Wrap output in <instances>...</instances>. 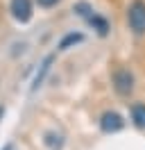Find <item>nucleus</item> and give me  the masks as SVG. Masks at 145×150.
Wrapping results in <instances>:
<instances>
[{"label": "nucleus", "mask_w": 145, "mask_h": 150, "mask_svg": "<svg viewBox=\"0 0 145 150\" xmlns=\"http://www.w3.org/2000/svg\"><path fill=\"white\" fill-rule=\"evenodd\" d=\"M9 11L18 23H27L32 18V0H11L9 2Z\"/></svg>", "instance_id": "nucleus-4"}, {"label": "nucleus", "mask_w": 145, "mask_h": 150, "mask_svg": "<svg viewBox=\"0 0 145 150\" xmlns=\"http://www.w3.org/2000/svg\"><path fill=\"white\" fill-rule=\"evenodd\" d=\"M82 41H84V34H80V32H70V34H66V37L61 39L59 50H68L70 46H75V43H82Z\"/></svg>", "instance_id": "nucleus-8"}, {"label": "nucleus", "mask_w": 145, "mask_h": 150, "mask_svg": "<svg viewBox=\"0 0 145 150\" xmlns=\"http://www.w3.org/2000/svg\"><path fill=\"white\" fill-rule=\"evenodd\" d=\"M36 2H39V7H54L59 0H36Z\"/></svg>", "instance_id": "nucleus-11"}, {"label": "nucleus", "mask_w": 145, "mask_h": 150, "mask_svg": "<svg viewBox=\"0 0 145 150\" xmlns=\"http://www.w3.org/2000/svg\"><path fill=\"white\" fill-rule=\"evenodd\" d=\"M132 123L138 130H145V105L143 103L132 105Z\"/></svg>", "instance_id": "nucleus-6"}, {"label": "nucleus", "mask_w": 145, "mask_h": 150, "mask_svg": "<svg viewBox=\"0 0 145 150\" xmlns=\"http://www.w3.org/2000/svg\"><path fill=\"white\" fill-rule=\"evenodd\" d=\"M52 62H54V55H48L41 62V68L36 71V75H34V80H32V91H36L39 86L43 84V80H45V75L50 73V66H52Z\"/></svg>", "instance_id": "nucleus-5"}, {"label": "nucleus", "mask_w": 145, "mask_h": 150, "mask_svg": "<svg viewBox=\"0 0 145 150\" xmlns=\"http://www.w3.org/2000/svg\"><path fill=\"white\" fill-rule=\"evenodd\" d=\"M75 14H77V16H82V18H86V21H89L91 16L95 14V11H93V7H91L89 2H77V5H75Z\"/></svg>", "instance_id": "nucleus-10"}, {"label": "nucleus", "mask_w": 145, "mask_h": 150, "mask_svg": "<svg viewBox=\"0 0 145 150\" xmlns=\"http://www.w3.org/2000/svg\"><path fill=\"white\" fill-rule=\"evenodd\" d=\"M89 23H91V25H93L95 30H98V34H100V37H107V34H109V23L102 18V16L93 14V16L89 18Z\"/></svg>", "instance_id": "nucleus-7"}, {"label": "nucleus", "mask_w": 145, "mask_h": 150, "mask_svg": "<svg viewBox=\"0 0 145 150\" xmlns=\"http://www.w3.org/2000/svg\"><path fill=\"white\" fill-rule=\"evenodd\" d=\"M100 127H102V132H107V134L120 132L125 127V118H122L118 112H104L102 118H100Z\"/></svg>", "instance_id": "nucleus-3"}, {"label": "nucleus", "mask_w": 145, "mask_h": 150, "mask_svg": "<svg viewBox=\"0 0 145 150\" xmlns=\"http://www.w3.org/2000/svg\"><path fill=\"white\" fill-rule=\"evenodd\" d=\"M2 114H5V107H0V118H2Z\"/></svg>", "instance_id": "nucleus-12"}, {"label": "nucleus", "mask_w": 145, "mask_h": 150, "mask_svg": "<svg viewBox=\"0 0 145 150\" xmlns=\"http://www.w3.org/2000/svg\"><path fill=\"white\" fill-rule=\"evenodd\" d=\"M45 146L52 148V150H59L63 146V137L57 134V132H48V134H45Z\"/></svg>", "instance_id": "nucleus-9"}, {"label": "nucleus", "mask_w": 145, "mask_h": 150, "mask_svg": "<svg viewBox=\"0 0 145 150\" xmlns=\"http://www.w3.org/2000/svg\"><path fill=\"white\" fill-rule=\"evenodd\" d=\"M113 89L120 96H129L134 91V75L129 73L127 68H118L113 73Z\"/></svg>", "instance_id": "nucleus-2"}, {"label": "nucleus", "mask_w": 145, "mask_h": 150, "mask_svg": "<svg viewBox=\"0 0 145 150\" xmlns=\"http://www.w3.org/2000/svg\"><path fill=\"white\" fill-rule=\"evenodd\" d=\"M127 21H129V28L134 30L136 34H143L145 32V2L143 0H134L129 5Z\"/></svg>", "instance_id": "nucleus-1"}]
</instances>
